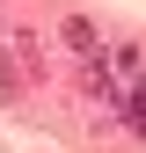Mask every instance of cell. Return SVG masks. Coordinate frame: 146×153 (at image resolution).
Wrapping results in <instances>:
<instances>
[{"mask_svg":"<svg viewBox=\"0 0 146 153\" xmlns=\"http://www.w3.org/2000/svg\"><path fill=\"white\" fill-rule=\"evenodd\" d=\"M117 109H124V124H132L139 139H146V66L132 73V80H124V102H117Z\"/></svg>","mask_w":146,"mask_h":153,"instance_id":"6da1fadb","label":"cell"},{"mask_svg":"<svg viewBox=\"0 0 146 153\" xmlns=\"http://www.w3.org/2000/svg\"><path fill=\"white\" fill-rule=\"evenodd\" d=\"M59 36H66V51H80V59H102V36H95V22H88V15H73Z\"/></svg>","mask_w":146,"mask_h":153,"instance_id":"7a4b0ae2","label":"cell"}]
</instances>
